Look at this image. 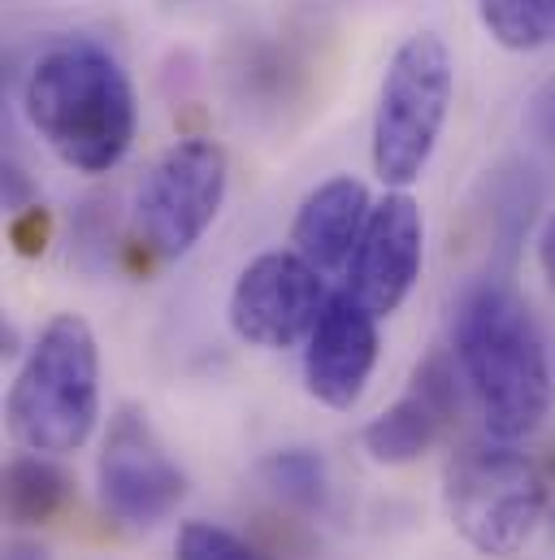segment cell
<instances>
[{
  "instance_id": "cell-5",
  "label": "cell",
  "mask_w": 555,
  "mask_h": 560,
  "mask_svg": "<svg viewBox=\"0 0 555 560\" xmlns=\"http://www.w3.org/2000/svg\"><path fill=\"white\" fill-rule=\"evenodd\" d=\"M456 92L451 52L434 31L409 35L382 79L374 114V170L387 187H409L429 165Z\"/></svg>"
},
{
  "instance_id": "cell-20",
  "label": "cell",
  "mask_w": 555,
  "mask_h": 560,
  "mask_svg": "<svg viewBox=\"0 0 555 560\" xmlns=\"http://www.w3.org/2000/svg\"><path fill=\"white\" fill-rule=\"evenodd\" d=\"M4 560H48V552H44L39 544H22V539H17V544L4 548Z\"/></svg>"
},
{
  "instance_id": "cell-15",
  "label": "cell",
  "mask_w": 555,
  "mask_h": 560,
  "mask_svg": "<svg viewBox=\"0 0 555 560\" xmlns=\"http://www.w3.org/2000/svg\"><path fill=\"white\" fill-rule=\"evenodd\" d=\"M265 482L274 487L282 500L291 504H317L326 495V465L317 452H304V447H286L274 452L265 465H261Z\"/></svg>"
},
{
  "instance_id": "cell-10",
  "label": "cell",
  "mask_w": 555,
  "mask_h": 560,
  "mask_svg": "<svg viewBox=\"0 0 555 560\" xmlns=\"http://www.w3.org/2000/svg\"><path fill=\"white\" fill-rule=\"evenodd\" d=\"M378 365V313L365 308L347 287L334 291L304 343L308 396L326 409H352Z\"/></svg>"
},
{
  "instance_id": "cell-17",
  "label": "cell",
  "mask_w": 555,
  "mask_h": 560,
  "mask_svg": "<svg viewBox=\"0 0 555 560\" xmlns=\"http://www.w3.org/2000/svg\"><path fill=\"white\" fill-rule=\"evenodd\" d=\"M44 240H48V218H44V209H26V213L13 222V244H17V253H22V257H35V253H44Z\"/></svg>"
},
{
  "instance_id": "cell-3",
  "label": "cell",
  "mask_w": 555,
  "mask_h": 560,
  "mask_svg": "<svg viewBox=\"0 0 555 560\" xmlns=\"http://www.w3.org/2000/svg\"><path fill=\"white\" fill-rule=\"evenodd\" d=\"M9 434L39 456L79 452L101 421V348L79 313H57L9 387Z\"/></svg>"
},
{
  "instance_id": "cell-1",
  "label": "cell",
  "mask_w": 555,
  "mask_h": 560,
  "mask_svg": "<svg viewBox=\"0 0 555 560\" xmlns=\"http://www.w3.org/2000/svg\"><path fill=\"white\" fill-rule=\"evenodd\" d=\"M451 348L491 439L517 443L543 425L552 409L547 343L530 304L512 287L495 279L473 282L456 304Z\"/></svg>"
},
{
  "instance_id": "cell-12",
  "label": "cell",
  "mask_w": 555,
  "mask_h": 560,
  "mask_svg": "<svg viewBox=\"0 0 555 560\" xmlns=\"http://www.w3.org/2000/svg\"><path fill=\"white\" fill-rule=\"evenodd\" d=\"M369 213H374V205H369L365 183L352 174H334L304 196V205L291 222V244L312 270L343 275L361 248Z\"/></svg>"
},
{
  "instance_id": "cell-9",
  "label": "cell",
  "mask_w": 555,
  "mask_h": 560,
  "mask_svg": "<svg viewBox=\"0 0 555 560\" xmlns=\"http://www.w3.org/2000/svg\"><path fill=\"white\" fill-rule=\"evenodd\" d=\"M421 261H425L421 205L404 187H395L374 205L365 222L361 248L347 266V291L378 317H391L421 279Z\"/></svg>"
},
{
  "instance_id": "cell-14",
  "label": "cell",
  "mask_w": 555,
  "mask_h": 560,
  "mask_svg": "<svg viewBox=\"0 0 555 560\" xmlns=\"http://www.w3.org/2000/svg\"><path fill=\"white\" fill-rule=\"evenodd\" d=\"M477 18L508 52H539L555 44V0H477Z\"/></svg>"
},
{
  "instance_id": "cell-2",
  "label": "cell",
  "mask_w": 555,
  "mask_h": 560,
  "mask_svg": "<svg viewBox=\"0 0 555 560\" xmlns=\"http://www.w3.org/2000/svg\"><path fill=\"white\" fill-rule=\"evenodd\" d=\"M22 109L35 136L79 174H109L135 140V88L92 39H61L26 74Z\"/></svg>"
},
{
  "instance_id": "cell-18",
  "label": "cell",
  "mask_w": 555,
  "mask_h": 560,
  "mask_svg": "<svg viewBox=\"0 0 555 560\" xmlns=\"http://www.w3.org/2000/svg\"><path fill=\"white\" fill-rule=\"evenodd\" d=\"M530 127H534V136L555 148V79L534 96V109H530Z\"/></svg>"
},
{
  "instance_id": "cell-7",
  "label": "cell",
  "mask_w": 555,
  "mask_h": 560,
  "mask_svg": "<svg viewBox=\"0 0 555 560\" xmlns=\"http://www.w3.org/2000/svg\"><path fill=\"white\" fill-rule=\"evenodd\" d=\"M96 482L105 513L131 530L161 526L187 495V474L174 465L147 413H139L135 405H122L109 421Z\"/></svg>"
},
{
  "instance_id": "cell-19",
  "label": "cell",
  "mask_w": 555,
  "mask_h": 560,
  "mask_svg": "<svg viewBox=\"0 0 555 560\" xmlns=\"http://www.w3.org/2000/svg\"><path fill=\"white\" fill-rule=\"evenodd\" d=\"M539 261H543V275H547V282L555 287V213L543 222V231H539Z\"/></svg>"
},
{
  "instance_id": "cell-8",
  "label": "cell",
  "mask_w": 555,
  "mask_h": 560,
  "mask_svg": "<svg viewBox=\"0 0 555 560\" xmlns=\"http://www.w3.org/2000/svg\"><path fill=\"white\" fill-rule=\"evenodd\" d=\"M326 275L312 270L299 253H261L244 266L231 291V330L265 352H286L308 343L321 308H326Z\"/></svg>"
},
{
  "instance_id": "cell-11",
  "label": "cell",
  "mask_w": 555,
  "mask_h": 560,
  "mask_svg": "<svg viewBox=\"0 0 555 560\" xmlns=\"http://www.w3.org/2000/svg\"><path fill=\"white\" fill-rule=\"evenodd\" d=\"M456 409H460L456 374L447 357H429L425 365H416L413 392L361 430V447L378 465H413L438 443L442 425L456 418Z\"/></svg>"
},
{
  "instance_id": "cell-6",
  "label": "cell",
  "mask_w": 555,
  "mask_h": 560,
  "mask_svg": "<svg viewBox=\"0 0 555 560\" xmlns=\"http://www.w3.org/2000/svg\"><path fill=\"white\" fill-rule=\"evenodd\" d=\"M231 183L226 148L213 140H178L143 178L135 196V240L156 261L187 257L222 213Z\"/></svg>"
},
{
  "instance_id": "cell-16",
  "label": "cell",
  "mask_w": 555,
  "mask_h": 560,
  "mask_svg": "<svg viewBox=\"0 0 555 560\" xmlns=\"http://www.w3.org/2000/svg\"><path fill=\"white\" fill-rule=\"evenodd\" d=\"M174 560H270L261 557L252 544H244L235 530L213 526V522H187L178 530Z\"/></svg>"
},
{
  "instance_id": "cell-13",
  "label": "cell",
  "mask_w": 555,
  "mask_h": 560,
  "mask_svg": "<svg viewBox=\"0 0 555 560\" xmlns=\"http://www.w3.org/2000/svg\"><path fill=\"white\" fill-rule=\"evenodd\" d=\"M70 500L66 469L52 465V456L22 452L4 465V517L13 526H48Z\"/></svg>"
},
{
  "instance_id": "cell-4",
  "label": "cell",
  "mask_w": 555,
  "mask_h": 560,
  "mask_svg": "<svg viewBox=\"0 0 555 560\" xmlns=\"http://www.w3.org/2000/svg\"><path fill=\"white\" fill-rule=\"evenodd\" d=\"M447 517L482 557H517L547 517V482L508 443H469L442 469Z\"/></svg>"
}]
</instances>
